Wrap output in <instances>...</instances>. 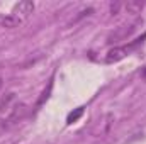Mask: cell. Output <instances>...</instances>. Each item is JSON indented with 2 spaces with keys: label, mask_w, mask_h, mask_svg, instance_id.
<instances>
[{
  "label": "cell",
  "mask_w": 146,
  "mask_h": 144,
  "mask_svg": "<svg viewBox=\"0 0 146 144\" xmlns=\"http://www.w3.org/2000/svg\"><path fill=\"white\" fill-rule=\"evenodd\" d=\"M2 87H3V78L0 76V90H2Z\"/></svg>",
  "instance_id": "obj_9"
},
{
  "label": "cell",
  "mask_w": 146,
  "mask_h": 144,
  "mask_svg": "<svg viewBox=\"0 0 146 144\" xmlns=\"http://www.w3.org/2000/svg\"><path fill=\"white\" fill-rule=\"evenodd\" d=\"M26 114H27V107H26L24 104H15L14 107L9 110V115H7V119L3 120V124H5V126H14V124H17L19 120H22Z\"/></svg>",
  "instance_id": "obj_3"
},
{
  "label": "cell",
  "mask_w": 146,
  "mask_h": 144,
  "mask_svg": "<svg viewBox=\"0 0 146 144\" xmlns=\"http://www.w3.org/2000/svg\"><path fill=\"white\" fill-rule=\"evenodd\" d=\"M82 115H83V107L75 108V112H70V114H68V117H66V122H68V124H73V122H76V120H78Z\"/></svg>",
  "instance_id": "obj_6"
},
{
  "label": "cell",
  "mask_w": 146,
  "mask_h": 144,
  "mask_svg": "<svg viewBox=\"0 0 146 144\" xmlns=\"http://www.w3.org/2000/svg\"><path fill=\"white\" fill-rule=\"evenodd\" d=\"M121 7H122V3H119V2H115V3H110V12H112V14H117Z\"/></svg>",
  "instance_id": "obj_7"
},
{
  "label": "cell",
  "mask_w": 146,
  "mask_h": 144,
  "mask_svg": "<svg viewBox=\"0 0 146 144\" xmlns=\"http://www.w3.org/2000/svg\"><path fill=\"white\" fill-rule=\"evenodd\" d=\"M34 12V3L29 2V0H24V2H19L12 7L10 14H7L3 19H2V26L7 27V29H14V27H19L31 14Z\"/></svg>",
  "instance_id": "obj_1"
},
{
  "label": "cell",
  "mask_w": 146,
  "mask_h": 144,
  "mask_svg": "<svg viewBox=\"0 0 146 144\" xmlns=\"http://www.w3.org/2000/svg\"><path fill=\"white\" fill-rule=\"evenodd\" d=\"M141 78H143V80H146V66L141 70Z\"/></svg>",
  "instance_id": "obj_8"
},
{
  "label": "cell",
  "mask_w": 146,
  "mask_h": 144,
  "mask_svg": "<svg viewBox=\"0 0 146 144\" xmlns=\"http://www.w3.org/2000/svg\"><path fill=\"white\" fill-rule=\"evenodd\" d=\"M146 39V34H143L141 37H138L136 41H133V42H129V44H126V46H117V48H114V49H110L109 53L106 54V61L107 63H117V61H121V59H124L133 49H136L139 44H143V41Z\"/></svg>",
  "instance_id": "obj_2"
},
{
  "label": "cell",
  "mask_w": 146,
  "mask_h": 144,
  "mask_svg": "<svg viewBox=\"0 0 146 144\" xmlns=\"http://www.w3.org/2000/svg\"><path fill=\"white\" fill-rule=\"evenodd\" d=\"M143 7H145V3H143V2H136V0L124 3V9L127 10V14H139Z\"/></svg>",
  "instance_id": "obj_5"
},
{
  "label": "cell",
  "mask_w": 146,
  "mask_h": 144,
  "mask_svg": "<svg viewBox=\"0 0 146 144\" xmlns=\"http://www.w3.org/2000/svg\"><path fill=\"white\" fill-rule=\"evenodd\" d=\"M15 100V93L14 92H9V93H5L3 97H2V100H0V112H3V110H10V104Z\"/></svg>",
  "instance_id": "obj_4"
}]
</instances>
